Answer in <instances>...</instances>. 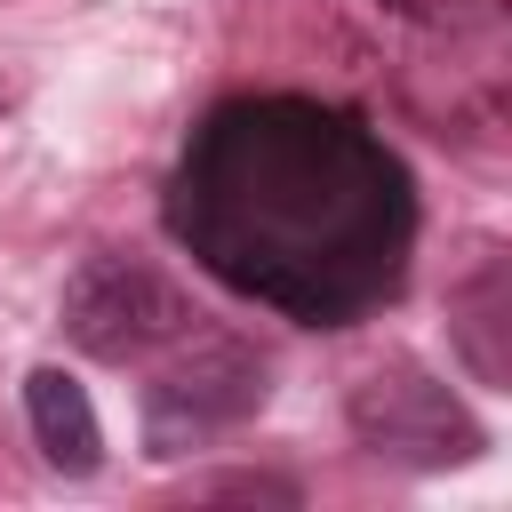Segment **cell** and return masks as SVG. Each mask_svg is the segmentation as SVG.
Listing matches in <instances>:
<instances>
[{
  "label": "cell",
  "mask_w": 512,
  "mask_h": 512,
  "mask_svg": "<svg viewBox=\"0 0 512 512\" xmlns=\"http://www.w3.org/2000/svg\"><path fill=\"white\" fill-rule=\"evenodd\" d=\"M352 432L376 448V456H392V464H464V456H480V424L456 408V392L448 384H432L424 368H408V360H392V368H368L360 384H352Z\"/></svg>",
  "instance_id": "obj_2"
},
{
  "label": "cell",
  "mask_w": 512,
  "mask_h": 512,
  "mask_svg": "<svg viewBox=\"0 0 512 512\" xmlns=\"http://www.w3.org/2000/svg\"><path fill=\"white\" fill-rule=\"evenodd\" d=\"M24 416H32V440L56 472H96L104 464V424H96V400L72 368H32L24 376Z\"/></svg>",
  "instance_id": "obj_4"
},
{
  "label": "cell",
  "mask_w": 512,
  "mask_h": 512,
  "mask_svg": "<svg viewBox=\"0 0 512 512\" xmlns=\"http://www.w3.org/2000/svg\"><path fill=\"white\" fill-rule=\"evenodd\" d=\"M184 328H192L184 288H176L160 264H144V256L104 248V256H88V264L64 280V336H72L88 360H144V352L176 344Z\"/></svg>",
  "instance_id": "obj_1"
},
{
  "label": "cell",
  "mask_w": 512,
  "mask_h": 512,
  "mask_svg": "<svg viewBox=\"0 0 512 512\" xmlns=\"http://www.w3.org/2000/svg\"><path fill=\"white\" fill-rule=\"evenodd\" d=\"M256 400H264V360H256L248 344H224V336L200 344V352L176 360V368L152 384V400H144L152 456H184V448H200L208 432L240 424Z\"/></svg>",
  "instance_id": "obj_3"
}]
</instances>
